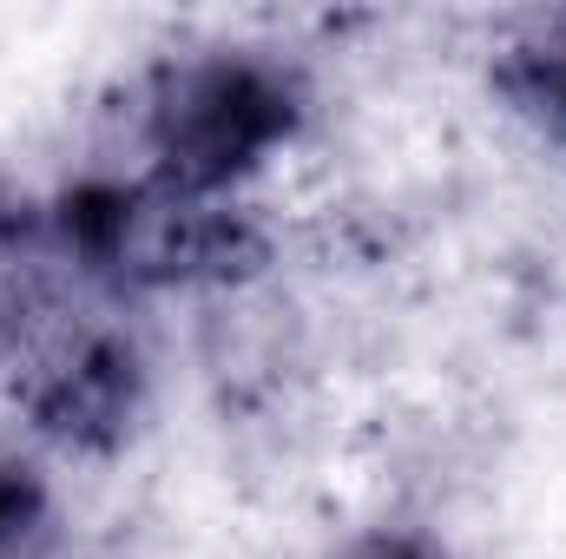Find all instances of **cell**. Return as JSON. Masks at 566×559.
Wrapping results in <instances>:
<instances>
[{
  "instance_id": "1",
  "label": "cell",
  "mask_w": 566,
  "mask_h": 559,
  "mask_svg": "<svg viewBox=\"0 0 566 559\" xmlns=\"http://www.w3.org/2000/svg\"><path fill=\"white\" fill-rule=\"evenodd\" d=\"M53 251L113 289H218L264 271L271 238L238 198L185 191L158 171L86 178L46 211Z\"/></svg>"
},
{
  "instance_id": "2",
  "label": "cell",
  "mask_w": 566,
  "mask_h": 559,
  "mask_svg": "<svg viewBox=\"0 0 566 559\" xmlns=\"http://www.w3.org/2000/svg\"><path fill=\"white\" fill-rule=\"evenodd\" d=\"M303 126L296 73L264 53H191L151 73L145 86V151L158 178L238 198L251 171H264Z\"/></svg>"
},
{
  "instance_id": "3",
  "label": "cell",
  "mask_w": 566,
  "mask_h": 559,
  "mask_svg": "<svg viewBox=\"0 0 566 559\" xmlns=\"http://www.w3.org/2000/svg\"><path fill=\"white\" fill-rule=\"evenodd\" d=\"M20 409L33 421V434H46L66 454H113L133 441L145 421V356L119 329H80L46 342L27 369H20Z\"/></svg>"
},
{
  "instance_id": "4",
  "label": "cell",
  "mask_w": 566,
  "mask_h": 559,
  "mask_svg": "<svg viewBox=\"0 0 566 559\" xmlns=\"http://www.w3.org/2000/svg\"><path fill=\"white\" fill-rule=\"evenodd\" d=\"M494 86L507 93V106L527 126H541L554 145H566V13L541 20L534 33H521L494 60Z\"/></svg>"
},
{
  "instance_id": "5",
  "label": "cell",
  "mask_w": 566,
  "mask_h": 559,
  "mask_svg": "<svg viewBox=\"0 0 566 559\" xmlns=\"http://www.w3.org/2000/svg\"><path fill=\"white\" fill-rule=\"evenodd\" d=\"M46 540H53V494L13 447H0V559H33Z\"/></svg>"
},
{
  "instance_id": "6",
  "label": "cell",
  "mask_w": 566,
  "mask_h": 559,
  "mask_svg": "<svg viewBox=\"0 0 566 559\" xmlns=\"http://www.w3.org/2000/svg\"><path fill=\"white\" fill-rule=\"evenodd\" d=\"M356 559H448L441 547H428V540H382V547H369V553Z\"/></svg>"
}]
</instances>
